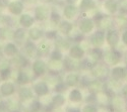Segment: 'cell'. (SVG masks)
I'll return each mask as SVG.
<instances>
[{
	"label": "cell",
	"mask_w": 127,
	"mask_h": 112,
	"mask_svg": "<svg viewBox=\"0 0 127 112\" xmlns=\"http://www.w3.org/2000/svg\"><path fill=\"white\" fill-rule=\"evenodd\" d=\"M69 99L72 102H79L82 99V95L79 90H72L69 93Z\"/></svg>",
	"instance_id": "cell-19"
},
{
	"label": "cell",
	"mask_w": 127,
	"mask_h": 112,
	"mask_svg": "<svg viewBox=\"0 0 127 112\" xmlns=\"http://www.w3.org/2000/svg\"><path fill=\"white\" fill-rule=\"evenodd\" d=\"M18 95H19V98L23 101H27L33 97V92H32V90L29 88H22L19 90Z\"/></svg>",
	"instance_id": "cell-15"
},
{
	"label": "cell",
	"mask_w": 127,
	"mask_h": 112,
	"mask_svg": "<svg viewBox=\"0 0 127 112\" xmlns=\"http://www.w3.org/2000/svg\"><path fill=\"white\" fill-rule=\"evenodd\" d=\"M51 58H52V60H54V61H60L61 58H62V55H61V53L59 52V50L56 49V50H54V52L52 53Z\"/></svg>",
	"instance_id": "cell-34"
},
{
	"label": "cell",
	"mask_w": 127,
	"mask_h": 112,
	"mask_svg": "<svg viewBox=\"0 0 127 112\" xmlns=\"http://www.w3.org/2000/svg\"><path fill=\"white\" fill-rule=\"evenodd\" d=\"M35 92L39 96H44L49 92V88H48L46 83L41 82V83H38L35 86Z\"/></svg>",
	"instance_id": "cell-10"
},
{
	"label": "cell",
	"mask_w": 127,
	"mask_h": 112,
	"mask_svg": "<svg viewBox=\"0 0 127 112\" xmlns=\"http://www.w3.org/2000/svg\"><path fill=\"white\" fill-rule=\"evenodd\" d=\"M29 35L33 40H37L42 36V30H40L39 28H33L30 30Z\"/></svg>",
	"instance_id": "cell-26"
},
{
	"label": "cell",
	"mask_w": 127,
	"mask_h": 112,
	"mask_svg": "<svg viewBox=\"0 0 127 112\" xmlns=\"http://www.w3.org/2000/svg\"><path fill=\"white\" fill-rule=\"evenodd\" d=\"M68 112H80V110L77 108H68Z\"/></svg>",
	"instance_id": "cell-43"
},
{
	"label": "cell",
	"mask_w": 127,
	"mask_h": 112,
	"mask_svg": "<svg viewBox=\"0 0 127 112\" xmlns=\"http://www.w3.org/2000/svg\"><path fill=\"white\" fill-rule=\"evenodd\" d=\"M6 109L9 112H16L19 109V104L14 100H10L9 102L6 104Z\"/></svg>",
	"instance_id": "cell-25"
},
{
	"label": "cell",
	"mask_w": 127,
	"mask_h": 112,
	"mask_svg": "<svg viewBox=\"0 0 127 112\" xmlns=\"http://www.w3.org/2000/svg\"><path fill=\"white\" fill-rule=\"evenodd\" d=\"M102 58H103V54H102V52H101L99 48H95V49L92 50L91 56L89 57V60L91 61L93 64H95L96 62H98L99 60H101Z\"/></svg>",
	"instance_id": "cell-16"
},
{
	"label": "cell",
	"mask_w": 127,
	"mask_h": 112,
	"mask_svg": "<svg viewBox=\"0 0 127 112\" xmlns=\"http://www.w3.org/2000/svg\"><path fill=\"white\" fill-rule=\"evenodd\" d=\"M16 63H17L19 66L24 67V66L27 64V61L25 60V58H24V57H18V58H16Z\"/></svg>",
	"instance_id": "cell-36"
},
{
	"label": "cell",
	"mask_w": 127,
	"mask_h": 112,
	"mask_svg": "<svg viewBox=\"0 0 127 112\" xmlns=\"http://www.w3.org/2000/svg\"><path fill=\"white\" fill-rule=\"evenodd\" d=\"M107 42L111 47L117 46V44L119 42V35H118V32H116V30H110V32H108Z\"/></svg>",
	"instance_id": "cell-5"
},
{
	"label": "cell",
	"mask_w": 127,
	"mask_h": 112,
	"mask_svg": "<svg viewBox=\"0 0 127 112\" xmlns=\"http://www.w3.org/2000/svg\"><path fill=\"white\" fill-rule=\"evenodd\" d=\"M64 65H65L66 69H68V70H75V69H77L80 66V64L76 61V59L71 58V57L70 58H67L65 60Z\"/></svg>",
	"instance_id": "cell-13"
},
{
	"label": "cell",
	"mask_w": 127,
	"mask_h": 112,
	"mask_svg": "<svg viewBox=\"0 0 127 112\" xmlns=\"http://www.w3.org/2000/svg\"><path fill=\"white\" fill-rule=\"evenodd\" d=\"M122 93H123L124 97L127 98V85H125V86L123 87V89H122Z\"/></svg>",
	"instance_id": "cell-42"
},
{
	"label": "cell",
	"mask_w": 127,
	"mask_h": 112,
	"mask_svg": "<svg viewBox=\"0 0 127 112\" xmlns=\"http://www.w3.org/2000/svg\"><path fill=\"white\" fill-rule=\"evenodd\" d=\"M76 14V8L73 5H67L64 8V15L67 18H73Z\"/></svg>",
	"instance_id": "cell-20"
},
{
	"label": "cell",
	"mask_w": 127,
	"mask_h": 112,
	"mask_svg": "<svg viewBox=\"0 0 127 112\" xmlns=\"http://www.w3.org/2000/svg\"><path fill=\"white\" fill-rule=\"evenodd\" d=\"M0 112H7L6 108H0Z\"/></svg>",
	"instance_id": "cell-45"
},
{
	"label": "cell",
	"mask_w": 127,
	"mask_h": 112,
	"mask_svg": "<svg viewBox=\"0 0 127 112\" xmlns=\"http://www.w3.org/2000/svg\"><path fill=\"white\" fill-rule=\"evenodd\" d=\"M42 2H45V3H48V2H52V0H41Z\"/></svg>",
	"instance_id": "cell-46"
},
{
	"label": "cell",
	"mask_w": 127,
	"mask_h": 112,
	"mask_svg": "<svg viewBox=\"0 0 127 112\" xmlns=\"http://www.w3.org/2000/svg\"><path fill=\"white\" fill-rule=\"evenodd\" d=\"M19 22L25 27H30L32 24L34 23V18L29 14H24V15H22V17H20Z\"/></svg>",
	"instance_id": "cell-17"
},
{
	"label": "cell",
	"mask_w": 127,
	"mask_h": 112,
	"mask_svg": "<svg viewBox=\"0 0 127 112\" xmlns=\"http://www.w3.org/2000/svg\"><path fill=\"white\" fill-rule=\"evenodd\" d=\"M0 102H1V97H0Z\"/></svg>",
	"instance_id": "cell-47"
},
{
	"label": "cell",
	"mask_w": 127,
	"mask_h": 112,
	"mask_svg": "<svg viewBox=\"0 0 127 112\" xmlns=\"http://www.w3.org/2000/svg\"><path fill=\"white\" fill-rule=\"evenodd\" d=\"M79 28L83 33H88V32H92L94 28V21L90 18H84L79 23Z\"/></svg>",
	"instance_id": "cell-3"
},
{
	"label": "cell",
	"mask_w": 127,
	"mask_h": 112,
	"mask_svg": "<svg viewBox=\"0 0 127 112\" xmlns=\"http://www.w3.org/2000/svg\"><path fill=\"white\" fill-rule=\"evenodd\" d=\"M112 76L114 79L116 80H119V79H122L126 76V71L125 69L121 68V67H115L113 70H112Z\"/></svg>",
	"instance_id": "cell-12"
},
{
	"label": "cell",
	"mask_w": 127,
	"mask_h": 112,
	"mask_svg": "<svg viewBox=\"0 0 127 112\" xmlns=\"http://www.w3.org/2000/svg\"><path fill=\"white\" fill-rule=\"evenodd\" d=\"M104 6L110 13H115L118 10V2L116 0H106Z\"/></svg>",
	"instance_id": "cell-11"
},
{
	"label": "cell",
	"mask_w": 127,
	"mask_h": 112,
	"mask_svg": "<svg viewBox=\"0 0 127 112\" xmlns=\"http://www.w3.org/2000/svg\"><path fill=\"white\" fill-rule=\"evenodd\" d=\"M105 42V34L102 32H97L96 33H94L91 37V43L95 47H101Z\"/></svg>",
	"instance_id": "cell-2"
},
{
	"label": "cell",
	"mask_w": 127,
	"mask_h": 112,
	"mask_svg": "<svg viewBox=\"0 0 127 112\" xmlns=\"http://www.w3.org/2000/svg\"><path fill=\"white\" fill-rule=\"evenodd\" d=\"M64 102H65L64 97H63L62 95H60V94L54 96L53 97V100H52L53 105H55V106H61V105H63Z\"/></svg>",
	"instance_id": "cell-28"
},
{
	"label": "cell",
	"mask_w": 127,
	"mask_h": 112,
	"mask_svg": "<svg viewBox=\"0 0 127 112\" xmlns=\"http://www.w3.org/2000/svg\"><path fill=\"white\" fill-rule=\"evenodd\" d=\"M56 34H55V32H48V34H47V36L48 37H51V36H55Z\"/></svg>",
	"instance_id": "cell-44"
},
{
	"label": "cell",
	"mask_w": 127,
	"mask_h": 112,
	"mask_svg": "<svg viewBox=\"0 0 127 112\" xmlns=\"http://www.w3.org/2000/svg\"><path fill=\"white\" fill-rule=\"evenodd\" d=\"M6 6H8V1L7 0H0V7L4 8Z\"/></svg>",
	"instance_id": "cell-39"
},
{
	"label": "cell",
	"mask_w": 127,
	"mask_h": 112,
	"mask_svg": "<svg viewBox=\"0 0 127 112\" xmlns=\"http://www.w3.org/2000/svg\"><path fill=\"white\" fill-rule=\"evenodd\" d=\"M49 48H50V46L48 43L44 42V43H41L38 48H37V52L41 55H46L48 52H49Z\"/></svg>",
	"instance_id": "cell-23"
},
{
	"label": "cell",
	"mask_w": 127,
	"mask_h": 112,
	"mask_svg": "<svg viewBox=\"0 0 127 112\" xmlns=\"http://www.w3.org/2000/svg\"><path fill=\"white\" fill-rule=\"evenodd\" d=\"M93 74L98 78H105L108 75V69L104 66H96L93 68Z\"/></svg>",
	"instance_id": "cell-7"
},
{
	"label": "cell",
	"mask_w": 127,
	"mask_h": 112,
	"mask_svg": "<svg viewBox=\"0 0 127 112\" xmlns=\"http://www.w3.org/2000/svg\"><path fill=\"white\" fill-rule=\"evenodd\" d=\"M35 14H36L37 19H39V20H44V19H46L47 16H48V10H47V8H45L44 6H39V7H37V9H36Z\"/></svg>",
	"instance_id": "cell-14"
},
{
	"label": "cell",
	"mask_w": 127,
	"mask_h": 112,
	"mask_svg": "<svg viewBox=\"0 0 127 112\" xmlns=\"http://www.w3.org/2000/svg\"><path fill=\"white\" fill-rule=\"evenodd\" d=\"M40 109H41V103L39 101H34V102L30 105L29 112H38Z\"/></svg>",
	"instance_id": "cell-31"
},
{
	"label": "cell",
	"mask_w": 127,
	"mask_h": 112,
	"mask_svg": "<svg viewBox=\"0 0 127 112\" xmlns=\"http://www.w3.org/2000/svg\"><path fill=\"white\" fill-rule=\"evenodd\" d=\"M82 112H97V108L94 105L89 104L87 106H84V108L82 109Z\"/></svg>",
	"instance_id": "cell-35"
},
{
	"label": "cell",
	"mask_w": 127,
	"mask_h": 112,
	"mask_svg": "<svg viewBox=\"0 0 127 112\" xmlns=\"http://www.w3.org/2000/svg\"><path fill=\"white\" fill-rule=\"evenodd\" d=\"M0 91H1L2 95H4V96H10L11 94L14 93V85L12 83L6 82V83H4L1 86V88H0Z\"/></svg>",
	"instance_id": "cell-8"
},
{
	"label": "cell",
	"mask_w": 127,
	"mask_h": 112,
	"mask_svg": "<svg viewBox=\"0 0 127 112\" xmlns=\"http://www.w3.org/2000/svg\"><path fill=\"white\" fill-rule=\"evenodd\" d=\"M4 53L7 55V56H14L16 53H17V48L15 47V45L9 43L5 46L4 48Z\"/></svg>",
	"instance_id": "cell-21"
},
{
	"label": "cell",
	"mask_w": 127,
	"mask_h": 112,
	"mask_svg": "<svg viewBox=\"0 0 127 112\" xmlns=\"http://www.w3.org/2000/svg\"><path fill=\"white\" fill-rule=\"evenodd\" d=\"M25 52H26V54H27L28 56L32 57V56H34L35 53L37 52V48H36V46H35L33 43L29 42V43H27L26 46H25Z\"/></svg>",
	"instance_id": "cell-22"
},
{
	"label": "cell",
	"mask_w": 127,
	"mask_h": 112,
	"mask_svg": "<svg viewBox=\"0 0 127 112\" xmlns=\"http://www.w3.org/2000/svg\"><path fill=\"white\" fill-rule=\"evenodd\" d=\"M78 82H79V76L77 74L71 73L66 78V84L68 86H75Z\"/></svg>",
	"instance_id": "cell-18"
},
{
	"label": "cell",
	"mask_w": 127,
	"mask_h": 112,
	"mask_svg": "<svg viewBox=\"0 0 127 112\" xmlns=\"http://www.w3.org/2000/svg\"><path fill=\"white\" fill-rule=\"evenodd\" d=\"M16 81L18 84H27L29 83L30 81V77L27 73L25 72H20L18 75H17V78H16Z\"/></svg>",
	"instance_id": "cell-24"
},
{
	"label": "cell",
	"mask_w": 127,
	"mask_h": 112,
	"mask_svg": "<svg viewBox=\"0 0 127 112\" xmlns=\"http://www.w3.org/2000/svg\"><path fill=\"white\" fill-rule=\"evenodd\" d=\"M25 35H26V32H25V30L23 29V28H19V29H17L16 32L13 33V36H14V38L15 39H17V40H23L24 38H25Z\"/></svg>",
	"instance_id": "cell-30"
},
{
	"label": "cell",
	"mask_w": 127,
	"mask_h": 112,
	"mask_svg": "<svg viewBox=\"0 0 127 112\" xmlns=\"http://www.w3.org/2000/svg\"><path fill=\"white\" fill-rule=\"evenodd\" d=\"M95 6V3L93 0H81V3H80V8L82 10H89L92 9Z\"/></svg>",
	"instance_id": "cell-27"
},
{
	"label": "cell",
	"mask_w": 127,
	"mask_h": 112,
	"mask_svg": "<svg viewBox=\"0 0 127 112\" xmlns=\"http://www.w3.org/2000/svg\"><path fill=\"white\" fill-rule=\"evenodd\" d=\"M33 70H34V73L38 76L43 75L46 72V64L41 60H38L34 63L33 65Z\"/></svg>",
	"instance_id": "cell-4"
},
{
	"label": "cell",
	"mask_w": 127,
	"mask_h": 112,
	"mask_svg": "<svg viewBox=\"0 0 127 112\" xmlns=\"http://www.w3.org/2000/svg\"><path fill=\"white\" fill-rule=\"evenodd\" d=\"M120 54L117 50H112V52H109L106 54L105 57V61L110 65H117L120 62Z\"/></svg>",
	"instance_id": "cell-1"
},
{
	"label": "cell",
	"mask_w": 127,
	"mask_h": 112,
	"mask_svg": "<svg viewBox=\"0 0 127 112\" xmlns=\"http://www.w3.org/2000/svg\"><path fill=\"white\" fill-rule=\"evenodd\" d=\"M60 29H61V32H64V33H69L70 32V30L72 29V25L67 22V21H63L60 25Z\"/></svg>",
	"instance_id": "cell-29"
},
{
	"label": "cell",
	"mask_w": 127,
	"mask_h": 112,
	"mask_svg": "<svg viewBox=\"0 0 127 112\" xmlns=\"http://www.w3.org/2000/svg\"><path fill=\"white\" fill-rule=\"evenodd\" d=\"M8 8L10 10V12L13 14H19L20 12L23 11L24 9V5L20 1H13L8 5Z\"/></svg>",
	"instance_id": "cell-9"
},
{
	"label": "cell",
	"mask_w": 127,
	"mask_h": 112,
	"mask_svg": "<svg viewBox=\"0 0 127 112\" xmlns=\"http://www.w3.org/2000/svg\"><path fill=\"white\" fill-rule=\"evenodd\" d=\"M122 39H123V43L127 46V30L123 33V35H122Z\"/></svg>",
	"instance_id": "cell-40"
},
{
	"label": "cell",
	"mask_w": 127,
	"mask_h": 112,
	"mask_svg": "<svg viewBox=\"0 0 127 112\" xmlns=\"http://www.w3.org/2000/svg\"><path fill=\"white\" fill-rule=\"evenodd\" d=\"M0 35L4 38H8V37H11L13 34L11 33V32H10L8 28H3V29H1V32H0Z\"/></svg>",
	"instance_id": "cell-33"
},
{
	"label": "cell",
	"mask_w": 127,
	"mask_h": 112,
	"mask_svg": "<svg viewBox=\"0 0 127 112\" xmlns=\"http://www.w3.org/2000/svg\"><path fill=\"white\" fill-rule=\"evenodd\" d=\"M51 19H52V21H53V22L57 23V22L59 21V15H58L56 12H53V13L51 14Z\"/></svg>",
	"instance_id": "cell-37"
},
{
	"label": "cell",
	"mask_w": 127,
	"mask_h": 112,
	"mask_svg": "<svg viewBox=\"0 0 127 112\" xmlns=\"http://www.w3.org/2000/svg\"><path fill=\"white\" fill-rule=\"evenodd\" d=\"M9 66H10V62L8 60H6V59L0 60V72L4 71V70H8Z\"/></svg>",
	"instance_id": "cell-32"
},
{
	"label": "cell",
	"mask_w": 127,
	"mask_h": 112,
	"mask_svg": "<svg viewBox=\"0 0 127 112\" xmlns=\"http://www.w3.org/2000/svg\"><path fill=\"white\" fill-rule=\"evenodd\" d=\"M63 89H64V85L63 84H58L56 86V91H62Z\"/></svg>",
	"instance_id": "cell-41"
},
{
	"label": "cell",
	"mask_w": 127,
	"mask_h": 112,
	"mask_svg": "<svg viewBox=\"0 0 127 112\" xmlns=\"http://www.w3.org/2000/svg\"><path fill=\"white\" fill-rule=\"evenodd\" d=\"M1 74V78L2 79H6V78H8L9 77V73H10V71H9V69L8 70H4V71H1V72H0Z\"/></svg>",
	"instance_id": "cell-38"
},
{
	"label": "cell",
	"mask_w": 127,
	"mask_h": 112,
	"mask_svg": "<svg viewBox=\"0 0 127 112\" xmlns=\"http://www.w3.org/2000/svg\"><path fill=\"white\" fill-rule=\"evenodd\" d=\"M69 55L71 58H74L76 60L80 59L83 57L84 55V50L82 49V48H80L79 46H73L70 48L69 49Z\"/></svg>",
	"instance_id": "cell-6"
}]
</instances>
